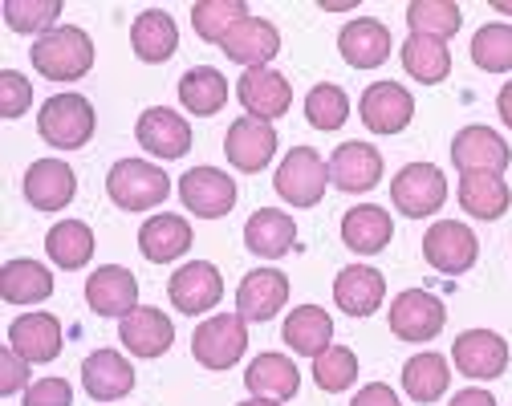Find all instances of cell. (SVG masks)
<instances>
[{
    "label": "cell",
    "mask_w": 512,
    "mask_h": 406,
    "mask_svg": "<svg viewBox=\"0 0 512 406\" xmlns=\"http://www.w3.org/2000/svg\"><path fill=\"white\" fill-rule=\"evenodd\" d=\"M33 70L49 82H78L94 70V41L78 25H57L53 33L37 37L33 49Z\"/></svg>",
    "instance_id": "6da1fadb"
},
{
    "label": "cell",
    "mask_w": 512,
    "mask_h": 406,
    "mask_svg": "<svg viewBox=\"0 0 512 406\" xmlns=\"http://www.w3.org/2000/svg\"><path fill=\"white\" fill-rule=\"evenodd\" d=\"M106 195L122 212H147V208H159L171 195V179L163 167L147 159H118L106 175Z\"/></svg>",
    "instance_id": "7a4b0ae2"
},
{
    "label": "cell",
    "mask_w": 512,
    "mask_h": 406,
    "mask_svg": "<svg viewBox=\"0 0 512 406\" xmlns=\"http://www.w3.org/2000/svg\"><path fill=\"white\" fill-rule=\"evenodd\" d=\"M94 126H98V118H94L90 98L70 94V90L66 94H53L41 106V114H37L41 139L49 147H57V151H82L94 139Z\"/></svg>",
    "instance_id": "3957f363"
},
{
    "label": "cell",
    "mask_w": 512,
    "mask_h": 406,
    "mask_svg": "<svg viewBox=\"0 0 512 406\" xmlns=\"http://www.w3.org/2000/svg\"><path fill=\"white\" fill-rule=\"evenodd\" d=\"M248 350V321L240 313H216L191 333V358L204 370H232Z\"/></svg>",
    "instance_id": "277c9868"
},
{
    "label": "cell",
    "mask_w": 512,
    "mask_h": 406,
    "mask_svg": "<svg viewBox=\"0 0 512 406\" xmlns=\"http://www.w3.org/2000/svg\"><path fill=\"white\" fill-rule=\"evenodd\" d=\"M273 187L285 203H293V208H313V203H322V195L330 187V163L313 147H293L281 159Z\"/></svg>",
    "instance_id": "5b68a950"
},
{
    "label": "cell",
    "mask_w": 512,
    "mask_h": 406,
    "mask_svg": "<svg viewBox=\"0 0 512 406\" xmlns=\"http://www.w3.org/2000/svg\"><path fill=\"white\" fill-rule=\"evenodd\" d=\"M391 203L411 216V220H423V216H435L443 203H447V179L435 163H407L395 179H391Z\"/></svg>",
    "instance_id": "8992f818"
},
{
    "label": "cell",
    "mask_w": 512,
    "mask_h": 406,
    "mask_svg": "<svg viewBox=\"0 0 512 406\" xmlns=\"http://www.w3.org/2000/svg\"><path fill=\"white\" fill-rule=\"evenodd\" d=\"M476 256H480V240L460 220H439L423 236V260L435 268V273H443V277L468 273V268L476 264Z\"/></svg>",
    "instance_id": "52a82bcc"
},
{
    "label": "cell",
    "mask_w": 512,
    "mask_h": 406,
    "mask_svg": "<svg viewBox=\"0 0 512 406\" xmlns=\"http://www.w3.org/2000/svg\"><path fill=\"white\" fill-rule=\"evenodd\" d=\"M179 199L191 216L220 220L236 208V179H228V171L220 167H191L179 179Z\"/></svg>",
    "instance_id": "ba28073f"
},
{
    "label": "cell",
    "mask_w": 512,
    "mask_h": 406,
    "mask_svg": "<svg viewBox=\"0 0 512 406\" xmlns=\"http://www.w3.org/2000/svg\"><path fill=\"white\" fill-rule=\"evenodd\" d=\"M167 297L179 313L187 317H200L208 309L220 305L224 297V277H220V268L212 260H191L183 268H175L171 281H167Z\"/></svg>",
    "instance_id": "9c48e42d"
},
{
    "label": "cell",
    "mask_w": 512,
    "mask_h": 406,
    "mask_svg": "<svg viewBox=\"0 0 512 406\" xmlns=\"http://www.w3.org/2000/svg\"><path fill=\"white\" fill-rule=\"evenodd\" d=\"M224 155L244 175L265 171L273 163V155H277V130H273V122H261L252 114L236 118L228 126V134H224Z\"/></svg>",
    "instance_id": "30bf717a"
},
{
    "label": "cell",
    "mask_w": 512,
    "mask_h": 406,
    "mask_svg": "<svg viewBox=\"0 0 512 406\" xmlns=\"http://www.w3.org/2000/svg\"><path fill=\"white\" fill-rule=\"evenodd\" d=\"M447 325V309L427 289H407L391 301V333L399 342H431Z\"/></svg>",
    "instance_id": "8fae6325"
},
{
    "label": "cell",
    "mask_w": 512,
    "mask_h": 406,
    "mask_svg": "<svg viewBox=\"0 0 512 406\" xmlns=\"http://www.w3.org/2000/svg\"><path fill=\"white\" fill-rule=\"evenodd\" d=\"M452 163L460 175H504L512 151L492 126H464L452 139Z\"/></svg>",
    "instance_id": "7c38bea8"
},
{
    "label": "cell",
    "mask_w": 512,
    "mask_h": 406,
    "mask_svg": "<svg viewBox=\"0 0 512 406\" xmlns=\"http://www.w3.org/2000/svg\"><path fill=\"white\" fill-rule=\"evenodd\" d=\"M452 362L460 374L476 382H492L508 370V342L492 329H464L452 346Z\"/></svg>",
    "instance_id": "4fadbf2b"
},
{
    "label": "cell",
    "mask_w": 512,
    "mask_h": 406,
    "mask_svg": "<svg viewBox=\"0 0 512 406\" xmlns=\"http://www.w3.org/2000/svg\"><path fill=\"white\" fill-rule=\"evenodd\" d=\"M358 114H362L366 130H374V134H399L415 118V98L399 82H374L358 98Z\"/></svg>",
    "instance_id": "5bb4252c"
},
{
    "label": "cell",
    "mask_w": 512,
    "mask_h": 406,
    "mask_svg": "<svg viewBox=\"0 0 512 406\" xmlns=\"http://www.w3.org/2000/svg\"><path fill=\"white\" fill-rule=\"evenodd\" d=\"M135 139L155 159H183L191 151V126L183 114H175L167 106H151L135 122Z\"/></svg>",
    "instance_id": "9a60e30c"
},
{
    "label": "cell",
    "mask_w": 512,
    "mask_h": 406,
    "mask_svg": "<svg viewBox=\"0 0 512 406\" xmlns=\"http://www.w3.org/2000/svg\"><path fill=\"white\" fill-rule=\"evenodd\" d=\"M86 301L98 317H126L139 309V281L131 268L102 264L86 277Z\"/></svg>",
    "instance_id": "2e32d148"
},
{
    "label": "cell",
    "mask_w": 512,
    "mask_h": 406,
    "mask_svg": "<svg viewBox=\"0 0 512 406\" xmlns=\"http://www.w3.org/2000/svg\"><path fill=\"white\" fill-rule=\"evenodd\" d=\"M289 301V277L281 268H252L236 289V313L244 321H273Z\"/></svg>",
    "instance_id": "e0dca14e"
},
{
    "label": "cell",
    "mask_w": 512,
    "mask_h": 406,
    "mask_svg": "<svg viewBox=\"0 0 512 406\" xmlns=\"http://www.w3.org/2000/svg\"><path fill=\"white\" fill-rule=\"evenodd\" d=\"M78 195V175L70 163L61 159H37L29 171H25V199L33 203L37 212H61L70 208Z\"/></svg>",
    "instance_id": "ac0fdd59"
},
{
    "label": "cell",
    "mask_w": 512,
    "mask_h": 406,
    "mask_svg": "<svg viewBox=\"0 0 512 406\" xmlns=\"http://www.w3.org/2000/svg\"><path fill=\"white\" fill-rule=\"evenodd\" d=\"M118 342L131 350L135 358H163L175 342V325L163 309H151V305H139L135 313H126L118 321Z\"/></svg>",
    "instance_id": "d6986e66"
},
{
    "label": "cell",
    "mask_w": 512,
    "mask_h": 406,
    "mask_svg": "<svg viewBox=\"0 0 512 406\" xmlns=\"http://www.w3.org/2000/svg\"><path fill=\"white\" fill-rule=\"evenodd\" d=\"M220 49H224L228 61L244 65V70H265V65L281 53V33H277V25L265 21V17H248V21H240V25L220 41Z\"/></svg>",
    "instance_id": "ffe728a7"
},
{
    "label": "cell",
    "mask_w": 512,
    "mask_h": 406,
    "mask_svg": "<svg viewBox=\"0 0 512 406\" xmlns=\"http://www.w3.org/2000/svg\"><path fill=\"white\" fill-rule=\"evenodd\" d=\"M236 98L252 118L273 122L293 106V86H289L285 74H277L265 65V70H244V78L236 82Z\"/></svg>",
    "instance_id": "44dd1931"
},
{
    "label": "cell",
    "mask_w": 512,
    "mask_h": 406,
    "mask_svg": "<svg viewBox=\"0 0 512 406\" xmlns=\"http://www.w3.org/2000/svg\"><path fill=\"white\" fill-rule=\"evenodd\" d=\"M82 386L94 402H118L135 390V366L118 350H94L82 362Z\"/></svg>",
    "instance_id": "7402d4cb"
},
{
    "label": "cell",
    "mask_w": 512,
    "mask_h": 406,
    "mask_svg": "<svg viewBox=\"0 0 512 406\" xmlns=\"http://www.w3.org/2000/svg\"><path fill=\"white\" fill-rule=\"evenodd\" d=\"M382 297H387V277L370 264H346L334 281V301L350 317H370L382 309Z\"/></svg>",
    "instance_id": "603a6c76"
},
{
    "label": "cell",
    "mask_w": 512,
    "mask_h": 406,
    "mask_svg": "<svg viewBox=\"0 0 512 406\" xmlns=\"http://www.w3.org/2000/svg\"><path fill=\"white\" fill-rule=\"evenodd\" d=\"M338 49L354 70H374V65H382L391 57V29L374 17H354L338 33Z\"/></svg>",
    "instance_id": "cb8c5ba5"
},
{
    "label": "cell",
    "mask_w": 512,
    "mask_h": 406,
    "mask_svg": "<svg viewBox=\"0 0 512 406\" xmlns=\"http://www.w3.org/2000/svg\"><path fill=\"white\" fill-rule=\"evenodd\" d=\"M9 350H17L29 366L53 362L61 354V321L53 313H21L9 325Z\"/></svg>",
    "instance_id": "d4e9b609"
},
{
    "label": "cell",
    "mask_w": 512,
    "mask_h": 406,
    "mask_svg": "<svg viewBox=\"0 0 512 406\" xmlns=\"http://www.w3.org/2000/svg\"><path fill=\"white\" fill-rule=\"evenodd\" d=\"M378 179H382V155H378V147H370V143H342L330 155V183L338 191L362 195Z\"/></svg>",
    "instance_id": "484cf974"
},
{
    "label": "cell",
    "mask_w": 512,
    "mask_h": 406,
    "mask_svg": "<svg viewBox=\"0 0 512 406\" xmlns=\"http://www.w3.org/2000/svg\"><path fill=\"white\" fill-rule=\"evenodd\" d=\"M395 236V220L387 208H378V203H358L342 216V244L358 256H374L391 244Z\"/></svg>",
    "instance_id": "4316f807"
},
{
    "label": "cell",
    "mask_w": 512,
    "mask_h": 406,
    "mask_svg": "<svg viewBox=\"0 0 512 406\" xmlns=\"http://www.w3.org/2000/svg\"><path fill=\"white\" fill-rule=\"evenodd\" d=\"M244 386L252 390V398L289 402L301 390V370L285 354H256L248 362V370H244Z\"/></svg>",
    "instance_id": "83f0119b"
},
{
    "label": "cell",
    "mask_w": 512,
    "mask_h": 406,
    "mask_svg": "<svg viewBox=\"0 0 512 406\" xmlns=\"http://www.w3.org/2000/svg\"><path fill=\"white\" fill-rule=\"evenodd\" d=\"M244 244H248V252H256V256L277 260V256L293 252V244H297V224H293L289 212L261 208V212H252L248 224H244Z\"/></svg>",
    "instance_id": "f1b7e54d"
},
{
    "label": "cell",
    "mask_w": 512,
    "mask_h": 406,
    "mask_svg": "<svg viewBox=\"0 0 512 406\" xmlns=\"http://www.w3.org/2000/svg\"><path fill=\"white\" fill-rule=\"evenodd\" d=\"M191 248V224L175 212H159L139 228V252L151 264H171Z\"/></svg>",
    "instance_id": "f546056e"
},
{
    "label": "cell",
    "mask_w": 512,
    "mask_h": 406,
    "mask_svg": "<svg viewBox=\"0 0 512 406\" xmlns=\"http://www.w3.org/2000/svg\"><path fill=\"white\" fill-rule=\"evenodd\" d=\"M285 346L301 358H317V354H326L330 342H334V317L326 309H317V305H301L285 317Z\"/></svg>",
    "instance_id": "4dcf8cb0"
},
{
    "label": "cell",
    "mask_w": 512,
    "mask_h": 406,
    "mask_svg": "<svg viewBox=\"0 0 512 406\" xmlns=\"http://www.w3.org/2000/svg\"><path fill=\"white\" fill-rule=\"evenodd\" d=\"M131 45H135V57L147 61V65L167 61L179 49V29H175L171 13H163V9L139 13L135 25H131Z\"/></svg>",
    "instance_id": "1f68e13d"
},
{
    "label": "cell",
    "mask_w": 512,
    "mask_h": 406,
    "mask_svg": "<svg viewBox=\"0 0 512 406\" xmlns=\"http://www.w3.org/2000/svg\"><path fill=\"white\" fill-rule=\"evenodd\" d=\"M0 297L9 305H41L53 297V277L37 260H9L0 268Z\"/></svg>",
    "instance_id": "d6a6232c"
},
{
    "label": "cell",
    "mask_w": 512,
    "mask_h": 406,
    "mask_svg": "<svg viewBox=\"0 0 512 406\" xmlns=\"http://www.w3.org/2000/svg\"><path fill=\"white\" fill-rule=\"evenodd\" d=\"M399 57H403V70L423 86H439V82H447V74H452V49H447V41H435V37L411 33L403 41Z\"/></svg>",
    "instance_id": "836d02e7"
},
{
    "label": "cell",
    "mask_w": 512,
    "mask_h": 406,
    "mask_svg": "<svg viewBox=\"0 0 512 406\" xmlns=\"http://www.w3.org/2000/svg\"><path fill=\"white\" fill-rule=\"evenodd\" d=\"M179 102L187 114H200V118H212L224 110L228 102V78L212 65H196L179 78Z\"/></svg>",
    "instance_id": "e575fe53"
},
{
    "label": "cell",
    "mask_w": 512,
    "mask_h": 406,
    "mask_svg": "<svg viewBox=\"0 0 512 406\" xmlns=\"http://www.w3.org/2000/svg\"><path fill=\"white\" fill-rule=\"evenodd\" d=\"M447 386H452V366H447L443 354L423 350V354L407 358V366H403V390H407V398H415V402L427 406V402H439L447 394Z\"/></svg>",
    "instance_id": "d590c367"
},
{
    "label": "cell",
    "mask_w": 512,
    "mask_h": 406,
    "mask_svg": "<svg viewBox=\"0 0 512 406\" xmlns=\"http://www.w3.org/2000/svg\"><path fill=\"white\" fill-rule=\"evenodd\" d=\"M45 252H49V260H53L57 268H66V273H78V268H86L90 256H94V232H90V224H82V220H61V224H53L49 236H45Z\"/></svg>",
    "instance_id": "8d00e7d4"
},
{
    "label": "cell",
    "mask_w": 512,
    "mask_h": 406,
    "mask_svg": "<svg viewBox=\"0 0 512 406\" xmlns=\"http://www.w3.org/2000/svg\"><path fill=\"white\" fill-rule=\"evenodd\" d=\"M512 203V191L500 175H464L460 179V208L472 220H500Z\"/></svg>",
    "instance_id": "74e56055"
},
{
    "label": "cell",
    "mask_w": 512,
    "mask_h": 406,
    "mask_svg": "<svg viewBox=\"0 0 512 406\" xmlns=\"http://www.w3.org/2000/svg\"><path fill=\"white\" fill-rule=\"evenodd\" d=\"M407 25L419 37L447 41V37L460 33L464 13H460V5H452V0H411V5H407Z\"/></svg>",
    "instance_id": "f35d334b"
},
{
    "label": "cell",
    "mask_w": 512,
    "mask_h": 406,
    "mask_svg": "<svg viewBox=\"0 0 512 406\" xmlns=\"http://www.w3.org/2000/svg\"><path fill=\"white\" fill-rule=\"evenodd\" d=\"M248 5L244 0H200L196 9H191V29H196L204 41L220 45L240 21H248Z\"/></svg>",
    "instance_id": "ab89813d"
},
{
    "label": "cell",
    "mask_w": 512,
    "mask_h": 406,
    "mask_svg": "<svg viewBox=\"0 0 512 406\" xmlns=\"http://www.w3.org/2000/svg\"><path fill=\"white\" fill-rule=\"evenodd\" d=\"M472 61L484 74H508L512 70V25H484L472 37Z\"/></svg>",
    "instance_id": "60d3db41"
},
{
    "label": "cell",
    "mask_w": 512,
    "mask_h": 406,
    "mask_svg": "<svg viewBox=\"0 0 512 406\" xmlns=\"http://www.w3.org/2000/svg\"><path fill=\"white\" fill-rule=\"evenodd\" d=\"M313 382L326 394H342L358 382V354L346 346H330L326 354L313 358Z\"/></svg>",
    "instance_id": "b9f144b4"
},
{
    "label": "cell",
    "mask_w": 512,
    "mask_h": 406,
    "mask_svg": "<svg viewBox=\"0 0 512 406\" xmlns=\"http://www.w3.org/2000/svg\"><path fill=\"white\" fill-rule=\"evenodd\" d=\"M305 118H309V126H317V130H338V126L350 118V98H346V90L334 86V82L313 86V90L305 94Z\"/></svg>",
    "instance_id": "7bdbcfd3"
},
{
    "label": "cell",
    "mask_w": 512,
    "mask_h": 406,
    "mask_svg": "<svg viewBox=\"0 0 512 406\" xmlns=\"http://www.w3.org/2000/svg\"><path fill=\"white\" fill-rule=\"evenodd\" d=\"M61 17V0H5V25L13 33H53Z\"/></svg>",
    "instance_id": "ee69618b"
},
{
    "label": "cell",
    "mask_w": 512,
    "mask_h": 406,
    "mask_svg": "<svg viewBox=\"0 0 512 406\" xmlns=\"http://www.w3.org/2000/svg\"><path fill=\"white\" fill-rule=\"evenodd\" d=\"M29 106H33V86L17 70H0V114L21 118Z\"/></svg>",
    "instance_id": "f6af8a7d"
},
{
    "label": "cell",
    "mask_w": 512,
    "mask_h": 406,
    "mask_svg": "<svg viewBox=\"0 0 512 406\" xmlns=\"http://www.w3.org/2000/svg\"><path fill=\"white\" fill-rule=\"evenodd\" d=\"M25 406H74V386L66 378H41L25 390Z\"/></svg>",
    "instance_id": "bcb514c9"
},
{
    "label": "cell",
    "mask_w": 512,
    "mask_h": 406,
    "mask_svg": "<svg viewBox=\"0 0 512 406\" xmlns=\"http://www.w3.org/2000/svg\"><path fill=\"white\" fill-rule=\"evenodd\" d=\"M29 390V362L17 350H0V394Z\"/></svg>",
    "instance_id": "7dc6e473"
},
{
    "label": "cell",
    "mask_w": 512,
    "mask_h": 406,
    "mask_svg": "<svg viewBox=\"0 0 512 406\" xmlns=\"http://www.w3.org/2000/svg\"><path fill=\"white\" fill-rule=\"evenodd\" d=\"M350 406H403V402H399V394H395L387 382H370V386H362V390L354 394Z\"/></svg>",
    "instance_id": "c3c4849f"
},
{
    "label": "cell",
    "mask_w": 512,
    "mask_h": 406,
    "mask_svg": "<svg viewBox=\"0 0 512 406\" xmlns=\"http://www.w3.org/2000/svg\"><path fill=\"white\" fill-rule=\"evenodd\" d=\"M452 406H496V398L488 390H480V386H468V390H460L452 398Z\"/></svg>",
    "instance_id": "681fc988"
},
{
    "label": "cell",
    "mask_w": 512,
    "mask_h": 406,
    "mask_svg": "<svg viewBox=\"0 0 512 406\" xmlns=\"http://www.w3.org/2000/svg\"><path fill=\"white\" fill-rule=\"evenodd\" d=\"M496 110H500L504 126L512 130V82H504V86H500V94H496Z\"/></svg>",
    "instance_id": "f907efd6"
},
{
    "label": "cell",
    "mask_w": 512,
    "mask_h": 406,
    "mask_svg": "<svg viewBox=\"0 0 512 406\" xmlns=\"http://www.w3.org/2000/svg\"><path fill=\"white\" fill-rule=\"evenodd\" d=\"M240 406H277L273 398H248V402H240Z\"/></svg>",
    "instance_id": "816d5d0a"
},
{
    "label": "cell",
    "mask_w": 512,
    "mask_h": 406,
    "mask_svg": "<svg viewBox=\"0 0 512 406\" xmlns=\"http://www.w3.org/2000/svg\"><path fill=\"white\" fill-rule=\"evenodd\" d=\"M496 13H512V5H500V0H496V5H492Z\"/></svg>",
    "instance_id": "f5cc1de1"
}]
</instances>
